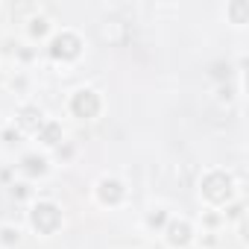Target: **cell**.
<instances>
[{"mask_svg": "<svg viewBox=\"0 0 249 249\" xmlns=\"http://www.w3.org/2000/svg\"><path fill=\"white\" fill-rule=\"evenodd\" d=\"M202 194L211 202H226L231 196V176H226L223 170H214L202 179Z\"/></svg>", "mask_w": 249, "mask_h": 249, "instance_id": "6da1fadb", "label": "cell"}, {"mask_svg": "<svg viewBox=\"0 0 249 249\" xmlns=\"http://www.w3.org/2000/svg\"><path fill=\"white\" fill-rule=\"evenodd\" d=\"M59 223H62V211H59L53 202H38V205L33 208V226H36L41 234L56 231Z\"/></svg>", "mask_w": 249, "mask_h": 249, "instance_id": "7a4b0ae2", "label": "cell"}, {"mask_svg": "<svg viewBox=\"0 0 249 249\" xmlns=\"http://www.w3.org/2000/svg\"><path fill=\"white\" fill-rule=\"evenodd\" d=\"M79 50H82V41L73 33H62L50 41V56L53 59H76Z\"/></svg>", "mask_w": 249, "mask_h": 249, "instance_id": "3957f363", "label": "cell"}, {"mask_svg": "<svg viewBox=\"0 0 249 249\" xmlns=\"http://www.w3.org/2000/svg\"><path fill=\"white\" fill-rule=\"evenodd\" d=\"M71 111L76 117H97L100 111V97L94 91H76L73 100H71Z\"/></svg>", "mask_w": 249, "mask_h": 249, "instance_id": "277c9868", "label": "cell"}, {"mask_svg": "<svg viewBox=\"0 0 249 249\" xmlns=\"http://www.w3.org/2000/svg\"><path fill=\"white\" fill-rule=\"evenodd\" d=\"M97 196H100L103 202L114 205V202H120V199H123V188H120V182H114V179H103V182H100V188H97Z\"/></svg>", "mask_w": 249, "mask_h": 249, "instance_id": "5b68a950", "label": "cell"}, {"mask_svg": "<svg viewBox=\"0 0 249 249\" xmlns=\"http://www.w3.org/2000/svg\"><path fill=\"white\" fill-rule=\"evenodd\" d=\"M167 240H170L173 246H185V243L191 240V226H188V223H170Z\"/></svg>", "mask_w": 249, "mask_h": 249, "instance_id": "8992f818", "label": "cell"}, {"mask_svg": "<svg viewBox=\"0 0 249 249\" xmlns=\"http://www.w3.org/2000/svg\"><path fill=\"white\" fill-rule=\"evenodd\" d=\"M21 126L30 129V132H38V129L44 126L41 111H38V108H24V111H21Z\"/></svg>", "mask_w": 249, "mask_h": 249, "instance_id": "52a82bcc", "label": "cell"}, {"mask_svg": "<svg viewBox=\"0 0 249 249\" xmlns=\"http://www.w3.org/2000/svg\"><path fill=\"white\" fill-rule=\"evenodd\" d=\"M38 138L44 141V144H59L62 141V126H59V123H44V126L38 129Z\"/></svg>", "mask_w": 249, "mask_h": 249, "instance_id": "ba28073f", "label": "cell"}, {"mask_svg": "<svg viewBox=\"0 0 249 249\" xmlns=\"http://www.w3.org/2000/svg\"><path fill=\"white\" fill-rule=\"evenodd\" d=\"M21 167H24V170H27V173H30V176H41V173H44V170H47V161H44V159H41V156H27V159H24V164H21Z\"/></svg>", "mask_w": 249, "mask_h": 249, "instance_id": "9c48e42d", "label": "cell"}, {"mask_svg": "<svg viewBox=\"0 0 249 249\" xmlns=\"http://www.w3.org/2000/svg\"><path fill=\"white\" fill-rule=\"evenodd\" d=\"M246 15H249V3H243V0H240V3H231V18H234L237 24H243Z\"/></svg>", "mask_w": 249, "mask_h": 249, "instance_id": "30bf717a", "label": "cell"}, {"mask_svg": "<svg viewBox=\"0 0 249 249\" xmlns=\"http://www.w3.org/2000/svg\"><path fill=\"white\" fill-rule=\"evenodd\" d=\"M0 240H3L6 246L18 243V229H3V231H0Z\"/></svg>", "mask_w": 249, "mask_h": 249, "instance_id": "8fae6325", "label": "cell"}, {"mask_svg": "<svg viewBox=\"0 0 249 249\" xmlns=\"http://www.w3.org/2000/svg\"><path fill=\"white\" fill-rule=\"evenodd\" d=\"M30 33H33V36H44V33H47V21H44V18H36V21L30 24Z\"/></svg>", "mask_w": 249, "mask_h": 249, "instance_id": "7c38bea8", "label": "cell"}, {"mask_svg": "<svg viewBox=\"0 0 249 249\" xmlns=\"http://www.w3.org/2000/svg\"><path fill=\"white\" fill-rule=\"evenodd\" d=\"M164 220H167V214H164V211H153V214H150V220H147V223H150V226H156V229H159V226H164Z\"/></svg>", "mask_w": 249, "mask_h": 249, "instance_id": "4fadbf2b", "label": "cell"}, {"mask_svg": "<svg viewBox=\"0 0 249 249\" xmlns=\"http://www.w3.org/2000/svg\"><path fill=\"white\" fill-rule=\"evenodd\" d=\"M211 76H217V79L229 76V65H214V68H211Z\"/></svg>", "mask_w": 249, "mask_h": 249, "instance_id": "5bb4252c", "label": "cell"}, {"mask_svg": "<svg viewBox=\"0 0 249 249\" xmlns=\"http://www.w3.org/2000/svg\"><path fill=\"white\" fill-rule=\"evenodd\" d=\"M12 194H15V196H21V199H24V196H27V188H24V185H15V188H12Z\"/></svg>", "mask_w": 249, "mask_h": 249, "instance_id": "9a60e30c", "label": "cell"}]
</instances>
